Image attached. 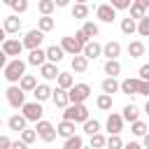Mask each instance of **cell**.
Listing matches in <instances>:
<instances>
[{
    "mask_svg": "<svg viewBox=\"0 0 149 149\" xmlns=\"http://www.w3.org/2000/svg\"><path fill=\"white\" fill-rule=\"evenodd\" d=\"M2 72H5V79H7L12 86H16V84L21 81V77L26 74V63H23L21 58H12Z\"/></svg>",
    "mask_w": 149,
    "mask_h": 149,
    "instance_id": "6da1fadb",
    "label": "cell"
},
{
    "mask_svg": "<svg viewBox=\"0 0 149 149\" xmlns=\"http://www.w3.org/2000/svg\"><path fill=\"white\" fill-rule=\"evenodd\" d=\"M63 121H72V123H86L88 121V109L86 105H70L63 112Z\"/></svg>",
    "mask_w": 149,
    "mask_h": 149,
    "instance_id": "7a4b0ae2",
    "label": "cell"
},
{
    "mask_svg": "<svg viewBox=\"0 0 149 149\" xmlns=\"http://www.w3.org/2000/svg\"><path fill=\"white\" fill-rule=\"evenodd\" d=\"M68 95H70V105H84V100L91 95V86L88 84H74L68 91Z\"/></svg>",
    "mask_w": 149,
    "mask_h": 149,
    "instance_id": "3957f363",
    "label": "cell"
},
{
    "mask_svg": "<svg viewBox=\"0 0 149 149\" xmlns=\"http://www.w3.org/2000/svg\"><path fill=\"white\" fill-rule=\"evenodd\" d=\"M21 109H23L21 114H23V119H26V121H35V123H40V121H42L44 109H42V105H40V102H26Z\"/></svg>",
    "mask_w": 149,
    "mask_h": 149,
    "instance_id": "277c9868",
    "label": "cell"
},
{
    "mask_svg": "<svg viewBox=\"0 0 149 149\" xmlns=\"http://www.w3.org/2000/svg\"><path fill=\"white\" fill-rule=\"evenodd\" d=\"M35 133H37V137L40 140H44V142H54L56 140V128H54V123H49V121H40V123H35Z\"/></svg>",
    "mask_w": 149,
    "mask_h": 149,
    "instance_id": "5b68a950",
    "label": "cell"
},
{
    "mask_svg": "<svg viewBox=\"0 0 149 149\" xmlns=\"http://www.w3.org/2000/svg\"><path fill=\"white\" fill-rule=\"evenodd\" d=\"M5 95H7L9 107H14V109H19V107H23V105H26V93H23L19 86H9V88L5 91Z\"/></svg>",
    "mask_w": 149,
    "mask_h": 149,
    "instance_id": "8992f818",
    "label": "cell"
},
{
    "mask_svg": "<svg viewBox=\"0 0 149 149\" xmlns=\"http://www.w3.org/2000/svg\"><path fill=\"white\" fill-rule=\"evenodd\" d=\"M61 49H63L65 54H70L72 58L84 54V47H81V44L74 40V35H68V37H63V40H61Z\"/></svg>",
    "mask_w": 149,
    "mask_h": 149,
    "instance_id": "52a82bcc",
    "label": "cell"
},
{
    "mask_svg": "<svg viewBox=\"0 0 149 149\" xmlns=\"http://www.w3.org/2000/svg\"><path fill=\"white\" fill-rule=\"evenodd\" d=\"M42 40H44V33H40L37 28H33V30H28V33H26V37H23L21 42H23V47H26V49L35 51V49H40Z\"/></svg>",
    "mask_w": 149,
    "mask_h": 149,
    "instance_id": "ba28073f",
    "label": "cell"
},
{
    "mask_svg": "<svg viewBox=\"0 0 149 149\" xmlns=\"http://www.w3.org/2000/svg\"><path fill=\"white\" fill-rule=\"evenodd\" d=\"M95 16H98L102 23H112V21L116 19V9H114L109 2H102V5L95 7Z\"/></svg>",
    "mask_w": 149,
    "mask_h": 149,
    "instance_id": "9c48e42d",
    "label": "cell"
},
{
    "mask_svg": "<svg viewBox=\"0 0 149 149\" xmlns=\"http://www.w3.org/2000/svg\"><path fill=\"white\" fill-rule=\"evenodd\" d=\"M105 128L109 130V135H119V133L123 130V116L116 114V112H109V116H107V121H105Z\"/></svg>",
    "mask_w": 149,
    "mask_h": 149,
    "instance_id": "30bf717a",
    "label": "cell"
},
{
    "mask_svg": "<svg viewBox=\"0 0 149 149\" xmlns=\"http://www.w3.org/2000/svg\"><path fill=\"white\" fill-rule=\"evenodd\" d=\"M147 9H149V0H133V5H130V19L133 21H142L147 16Z\"/></svg>",
    "mask_w": 149,
    "mask_h": 149,
    "instance_id": "8fae6325",
    "label": "cell"
},
{
    "mask_svg": "<svg viewBox=\"0 0 149 149\" xmlns=\"http://www.w3.org/2000/svg\"><path fill=\"white\" fill-rule=\"evenodd\" d=\"M0 49L7 54V58H9V56H12V58H19L21 51H23V42H19V40H14V37H7V42H5Z\"/></svg>",
    "mask_w": 149,
    "mask_h": 149,
    "instance_id": "7c38bea8",
    "label": "cell"
},
{
    "mask_svg": "<svg viewBox=\"0 0 149 149\" xmlns=\"http://www.w3.org/2000/svg\"><path fill=\"white\" fill-rule=\"evenodd\" d=\"M21 26H23V23H21V19H19V16H14V14H12V16H7V19L2 21V28H5V33H7V35L19 33V30H21Z\"/></svg>",
    "mask_w": 149,
    "mask_h": 149,
    "instance_id": "4fadbf2b",
    "label": "cell"
},
{
    "mask_svg": "<svg viewBox=\"0 0 149 149\" xmlns=\"http://www.w3.org/2000/svg\"><path fill=\"white\" fill-rule=\"evenodd\" d=\"M63 56H65V51L61 49V44H51V47H47V63H61L63 61Z\"/></svg>",
    "mask_w": 149,
    "mask_h": 149,
    "instance_id": "5bb4252c",
    "label": "cell"
},
{
    "mask_svg": "<svg viewBox=\"0 0 149 149\" xmlns=\"http://www.w3.org/2000/svg\"><path fill=\"white\" fill-rule=\"evenodd\" d=\"M33 95H35V102H44V100H49L54 95V88L49 84H37V88L33 91Z\"/></svg>",
    "mask_w": 149,
    "mask_h": 149,
    "instance_id": "9a60e30c",
    "label": "cell"
},
{
    "mask_svg": "<svg viewBox=\"0 0 149 149\" xmlns=\"http://www.w3.org/2000/svg\"><path fill=\"white\" fill-rule=\"evenodd\" d=\"M51 100H54V105L56 107H70V95H68V91H63V88H54V95H51Z\"/></svg>",
    "mask_w": 149,
    "mask_h": 149,
    "instance_id": "2e32d148",
    "label": "cell"
},
{
    "mask_svg": "<svg viewBox=\"0 0 149 149\" xmlns=\"http://www.w3.org/2000/svg\"><path fill=\"white\" fill-rule=\"evenodd\" d=\"M119 54H121V44L119 42H107L102 47V56H107V61H119Z\"/></svg>",
    "mask_w": 149,
    "mask_h": 149,
    "instance_id": "e0dca14e",
    "label": "cell"
},
{
    "mask_svg": "<svg viewBox=\"0 0 149 149\" xmlns=\"http://www.w3.org/2000/svg\"><path fill=\"white\" fill-rule=\"evenodd\" d=\"M81 56H86L88 61H91V58H98V56H102V44H98L95 40H91V42L84 47V54H81Z\"/></svg>",
    "mask_w": 149,
    "mask_h": 149,
    "instance_id": "ac0fdd59",
    "label": "cell"
},
{
    "mask_svg": "<svg viewBox=\"0 0 149 149\" xmlns=\"http://www.w3.org/2000/svg\"><path fill=\"white\" fill-rule=\"evenodd\" d=\"M28 63L42 68V65L47 63V49H35V51H30V54H28Z\"/></svg>",
    "mask_w": 149,
    "mask_h": 149,
    "instance_id": "d6986e66",
    "label": "cell"
},
{
    "mask_svg": "<svg viewBox=\"0 0 149 149\" xmlns=\"http://www.w3.org/2000/svg\"><path fill=\"white\" fill-rule=\"evenodd\" d=\"M137 86H140V79L137 77H128L121 81V91L126 95H137Z\"/></svg>",
    "mask_w": 149,
    "mask_h": 149,
    "instance_id": "ffe728a7",
    "label": "cell"
},
{
    "mask_svg": "<svg viewBox=\"0 0 149 149\" xmlns=\"http://www.w3.org/2000/svg\"><path fill=\"white\" fill-rule=\"evenodd\" d=\"M123 121H130V123H135V121H140V107L137 105H133V102H128L126 107H123Z\"/></svg>",
    "mask_w": 149,
    "mask_h": 149,
    "instance_id": "44dd1931",
    "label": "cell"
},
{
    "mask_svg": "<svg viewBox=\"0 0 149 149\" xmlns=\"http://www.w3.org/2000/svg\"><path fill=\"white\" fill-rule=\"evenodd\" d=\"M7 123H9V128H12V130H16V133L21 135V133L26 130V123H28V121L23 119V114H12Z\"/></svg>",
    "mask_w": 149,
    "mask_h": 149,
    "instance_id": "7402d4cb",
    "label": "cell"
},
{
    "mask_svg": "<svg viewBox=\"0 0 149 149\" xmlns=\"http://www.w3.org/2000/svg\"><path fill=\"white\" fill-rule=\"evenodd\" d=\"M40 74H42L47 81H51V79H58V74H61V72H58V68H56L54 63H44V65L40 68Z\"/></svg>",
    "mask_w": 149,
    "mask_h": 149,
    "instance_id": "603a6c76",
    "label": "cell"
},
{
    "mask_svg": "<svg viewBox=\"0 0 149 149\" xmlns=\"http://www.w3.org/2000/svg\"><path fill=\"white\" fill-rule=\"evenodd\" d=\"M56 133H58L61 137L70 140V137L74 135V123H72V121H61V123L56 126Z\"/></svg>",
    "mask_w": 149,
    "mask_h": 149,
    "instance_id": "cb8c5ba5",
    "label": "cell"
},
{
    "mask_svg": "<svg viewBox=\"0 0 149 149\" xmlns=\"http://www.w3.org/2000/svg\"><path fill=\"white\" fill-rule=\"evenodd\" d=\"M19 88H21L23 93L35 91V88H37V79H35L33 74H23V77H21V81H19Z\"/></svg>",
    "mask_w": 149,
    "mask_h": 149,
    "instance_id": "d4e9b609",
    "label": "cell"
},
{
    "mask_svg": "<svg viewBox=\"0 0 149 149\" xmlns=\"http://www.w3.org/2000/svg\"><path fill=\"white\" fill-rule=\"evenodd\" d=\"M102 93L105 95H112V93H116V91H121V84L116 81V79H112V77H107V79H102Z\"/></svg>",
    "mask_w": 149,
    "mask_h": 149,
    "instance_id": "484cf974",
    "label": "cell"
},
{
    "mask_svg": "<svg viewBox=\"0 0 149 149\" xmlns=\"http://www.w3.org/2000/svg\"><path fill=\"white\" fill-rule=\"evenodd\" d=\"M56 81H58V88H63V91H70V88L74 86V77H72L70 72H61Z\"/></svg>",
    "mask_w": 149,
    "mask_h": 149,
    "instance_id": "4316f807",
    "label": "cell"
},
{
    "mask_svg": "<svg viewBox=\"0 0 149 149\" xmlns=\"http://www.w3.org/2000/svg\"><path fill=\"white\" fill-rule=\"evenodd\" d=\"M128 56H130V58H140V56H144V44H142L140 40H133V42L128 44Z\"/></svg>",
    "mask_w": 149,
    "mask_h": 149,
    "instance_id": "83f0119b",
    "label": "cell"
},
{
    "mask_svg": "<svg viewBox=\"0 0 149 149\" xmlns=\"http://www.w3.org/2000/svg\"><path fill=\"white\" fill-rule=\"evenodd\" d=\"M54 7H56V2H54V0H40V2H37V12H40L42 16H51Z\"/></svg>",
    "mask_w": 149,
    "mask_h": 149,
    "instance_id": "f1b7e54d",
    "label": "cell"
},
{
    "mask_svg": "<svg viewBox=\"0 0 149 149\" xmlns=\"http://www.w3.org/2000/svg\"><path fill=\"white\" fill-rule=\"evenodd\" d=\"M54 26H56V21H54L51 16L37 19V30H40V33H49V30H54Z\"/></svg>",
    "mask_w": 149,
    "mask_h": 149,
    "instance_id": "f546056e",
    "label": "cell"
},
{
    "mask_svg": "<svg viewBox=\"0 0 149 149\" xmlns=\"http://www.w3.org/2000/svg\"><path fill=\"white\" fill-rule=\"evenodd\" d=\"M72 70L74 72H86L88 70V58L86 56H74L72 58Z\"/></svg>",
    "mask_w": 149,
    "mask_h": 149,
    "instance_id": "4dcf8cb0",
    "label": "cell"
},
{
    "mask_svg": "<svg viewBox=\"0 0 149 149\" xmlns=\"http://www.w3.org/2000/svg\"><path fill=\"white\" fill-rule=\"evenodd\" d=\"M88 16V5L86 2H77L72 7V19H86Z\"/></svg>",
    "mask_w": 149,
    "mask_h": 149,
    "instance_id": "1f68e13d",
    "label": "cell"
},
{
    "mask_svg": "<svg viewBox=\"0 0 149 149\" xmlns=\"http://www.w3.org/2000/svg\"><path fill=\"white\" fill-rule=\"evenodd\" d=\"M121 33H123V35H133V33H137V21H133L130 16L123 19V21H121Z\"/></svg>",
    "mask_w": 149,
    "mask_h": 149,
    "instance_id": "d6a6232c",
    "label": "cell"
},
{
    "mask_svg": "<svg viewBox=\"0 0 149 149\" xmlns=\"http://www.w3.org/2000/svg\"><path fill=\"white\" fill-rule=\"evenodd\" d=\"M119 72H121V63H119V61H107V63H105V74H109L112 79H116Z\"/></svg>",
    "mask_w": 149,
    "mask_h": 149,
    "instance_id": "836d02e7",
    "label": "cell"
},
{
    "mask_svg": "<svg viewBox=\"0 0 149 149\" xmlns=\"http://www.w3.org/2000/svg\"><path fill=\"white\" fill-rule=\"evenodd\" d=\"M95 105H98V109H102V112H109L112 109V105H114V100H112V95H98V100H95Z\"/></svg>",
    "mask_w": 149,
    "mask_h": 149,
    "instance_id": "e575fe53",
    "label": "cell"
},
{
    "mask_svg": "<svg viewBox=\"0 0 149 149\" xmlns=\"http://www.w3.org/2000/svg\"><path fill=\"white\" fill-rule=\"evenodd\" d=\"M130 133L137 135V137H144V135L149 133V126H147L144 121H135V123H130Z\"/></svg>",
    "mask_w": 149,
    "mask_h": 149,
    "instance_id": "d590c367",
    "label": "cell"
},
{
    "mask_svg": "<svg viewBox=\"0 0 149 149\" xmlns=\"http://www.w3.org/2000/svg\"><path fill=\"white\" fill-rule=\"evenodd\" d=\"M81 33H84V35H86V37L91 40V37H98V33H100V28H98V26H95L93 21H86V23L81 26Z\"/></svg>",
    "mask_w": 149,
    "mask_h": 149,
    "instance_id": "8d00e7d4",
    "label": "cell"
},
{
    "mask_svg": "<svg viewBox=\"0 0 149 149\" xmlns=\"http://www.w3.org/2000/svg\"><path fill=\"white\" fill-rule=\"evenodd\" d=\"M84 133H86V135H98V133H100V121H98V119H88V121L84 123Z\"/></svg>",
    "mask_w": 149,
    "mask_h": 149,
    "instance_id": "74e56055",
    "label": "cell"
},
{
    "mask_svg": "<svg viewBox=\"0 0 149 149\" xmlns=\"http://www.w3.org/2000/svg\"><path fill=\"white\" fill-rule=\"evenodd\" d=\"M91 149H102V147H107V137L102 135V133H98V135H91V144H88Z\"/></svg>",
    "mask_w": 149,
    "mask_h": 149,
    "instance_id": "f35d334b",
    "label": "cell"
},
{
    "mask_svg": "<svg viewBox=\"0 0 149 149\" xmlns=\"http://www.w3.org/2000/svg\"><path fill=\"white\" fill-rule=\"evenodd\" d=\"M63 149H84V140H81L79 135H72L70 140H65Z\"/></svg>",
    "mask_w": 149,
    "mask_h": 149,
    "instance_id": "ab89813d",
    "label": "cell"
},
{
    "mask_svg": "<svg viewBox=\"0 0 149 149\" xmlns=\"http://www.w3.org/2000/svg\"><path fill=\"white\" fill-rule=\"evenodd\" d=\"M7 5H9L14 12H19V14H23V12L28 9V2H26V0H7Z\"/></svg>",
    "mask_w": 149,
    "mask_h": 149,
    "instance_id": "60d3db41",
    "label": "cell"
},
{
    "mask_svg": "<svg viewBox=\"0 0 149 149\" xmlns=\"http://www.w3.org/2000/svg\"><path fill=\"white\" fill-rule=\"evenodd\" d=\"M107 149H123L121 135H109V137H107Z\"/></svg>",
    "mask_w": 149,
    "mask_h": 149,
    "instance_id": "b9f144b4",
    "label": "cell"
},
{
    "mask_svg": "<svg viewBox=\"0 0 149 149\" xmlns=\"http://www.w3.org/2000/svg\"><path fill=\"white\" fill-rule=\"evenodd\" d=\"M37 140V133L35 130H30V128H26L23 133H21V142H26V144H33Z\"/></svg>",
    "mask_w": 149,
    "mask_h": 149,
    "instance_id": "7bdbcfd3",
    "label": "cell"
},
{
    "mask_svg": "<svg viewBox=\"0 0 149 149\" xmlns=\"http://www.w3.org/2000/svg\"><path fill=\"white\" fill-rule=\"evenodd\" d=\"M137 33L142 37H149V16H144L142 21H137Z\"/></svg>",
    "mask_w": 149,
    "mask_h": 149,
    "instance_id": "ee69618b",
    "label": "cell"
},
{
    "mask_svg": "<svg viewBox=\"0 0 149 149\" xmlns=\"http://www.w3.org/2000/svg\"><path fill=\"white\" fill-rule=\"evenodd\" d=\"M109 5H112L114 9H128V7L133 5V0H112Z\"/></svg>",
    "mask_w": 149,
    "mask_h": 149,
    "instance_id": "f6af8a7d",
    "label": "cell"
},
{
    "mask_svg": "<svg viewBox=\"0 0 149 149\" xmlns=\"http://www.w3.org/2000/svg\"><path fill=\"white\" fill-rule=\"evenodd\" d=\"M137 79H142V81H149V63H147V65H142V68L137 70Z\"/></svg>",
    "mask_w": 149,
    "mask_h": 149,
    "instance_id": "bcb514c9",
    "label": "cell"
},
{
    "mask_svg": "<svg viewBox=\"0 0 149 149\" xmlns=\"http://www.w3.org/2000/svg\"><path fill=\"white\" fill-rule=\"evenodd\" d=\"M137 95H147V98H149V81H142V79H140V86H137Z\"/></svg>",
    "mask_w": 149,
    "mask_h": 149,
    "instance_id": "7dc6e473",
    "label": "cell"
},
{
    "mask_svg": "<svg viewBox=\"0 0 149 149\" xmlns=\"http://www.w3.org/2000/svg\"><path fill=\"white\" fill-rule=\"evenodd\" d=\"M74 40H77V42H79V44H81V47H86V44H88V42H91V40H88V37H86V35H84V33H81V30H77V33H74Z\"/></svg>",
    "mask_w": 149,
    "mask_h": 149,
    "instance_id": "c3c4849f",
    "label": "cell"
},
{
    "mask_svg": "<svg viewBox=\"0 0 149 149\" xmlns=\"http://www.w3.org/2000/svg\"><path fill=\"white\" fill-rule=\"evenodd\" d=\"M0 149H12V140L7 135H0Z\"/></svg>",
    "mask_w": 149,
    "mask_h": 149,
    "instance_id": "681fc988",
    "label": "cell"
},
{
    "mask_svg": "<svg viewBox=\"0 0 149 149\" xmlns=\"http://www.w3.org/2000/svg\"><path fill=\"white\" fill-rule=\"evenodd\" d=\"M7 63H9V61H7V54L0 49V70H5V68H7Z\"/></svg>",
    "mask_w": 149,
    "mask_h": 149,
    "instance_id": "f907efd6",
    "label": "cell"
},
{
    "mask_svg": "<svg viewBox=\"0 0 149 149\" xmlns=\"http://www.w3.org/2000/svg\"><path fill=\"white\" fill-rule=\"evenodd\" d=\"M12 149H28V144L21 142V140H16V142H12Z\"/></svg>",
    "mask_w": 149,
    "mask_h": 149,
    "instance_id": "816d5d0a",
    "label": "cell"
},
{
    "mask_svg": "<svg viewBox=\"0 0 149 149\" xmlns=\"http://www.w3.org/2000/svg\"><path fill=\"white\" fill-rule=\"evenodd\" d=\"M123 149H144L140 142H128V144H123Z\"/></svg>",
    "mask_w": 149,
    "mask_h": 149,
    "instance_id": "f5cc1de1",
    "label": "cell"
},
{
    "mask_svg": "<svg viewBox=\"0 0 149 149\" xmlns=\"http://www.w3.org/2000/svg\"><path fill=\"white\" fill-rule=\"evenodd\" d=\"M7 42V33H5V28H0V47Z\"/></svg>",
    "mask_w": 149,
    "mask_h": 149,
    "instance_id": "db71d44e",
    "label": "cell"
},
{
    "mask_svg": "<svg viewBox=\"0 0 149 149\" xmlns=\"http://www.w3.org/2000/svg\"><path fill=\"white\" fill-rule=\"evenodd\" d=\"M142 147H144V149H149V133L142 137Z\"/></svg>",
    "mask_w": 149,
    "mask_h": 149,
    "instance_id": "11a10c76",
    "label": "cell"
},
{
    "mask_svg": "<svg viewBox=\"0 0 149 149\" xmlns=\"http://www.w3.org/2000/svg\"><path fill=\"white\" fill-rule=\"evenodd\" d=\"M54 2H56V7H65L68 5V0H54Z\"/></svg>",
    "mask_w": 149,
    "mask_h": 149,
    "instance_id": "9f6ffc18",
    "label": "cell"
},
{
    "mask_svg": "<svg viewBox=\"0 0 149 149\" xmlns=\"http://www.w3.org/2000/svg\"><path fill=\"white\" fill-rule=\"evenodd\" d=\"M144 112H147V114H149V100H147V105H144Z\"/></svg>",
    "mask_w": 149,
    "mask_h": 149,
    "instance_id": "6f0895ef",
    "label": "cell"
},
{
    "mask_svg": "<svg viewBox=\"0 0 149 149\" xmlns=\"http://www.w3.org/2000/svg\"><path fill=\"white\" fill-rule=\"evenodd\" d=\"M0 126H2V119H0Z\"/></svg>",
    "mask_w": 149,
    "mask_h": 149,
    "instance_id": "680465c9",
    "label": "cell"
},
{
    "mask_svg": "<svg viewBox=\"0 0 149 149\" xmlns=\"http://www.w3.org/2000/svg\"><path fill=\"white\" fill-rule=\"evenodd\" d=\"M84 149H91V147H84Z\"/></svg>",
    "mask_w": 149,
    "mask_h": 149,
    "instance_id": "91938a15",
    "label": "cell"
}]
</instances>
